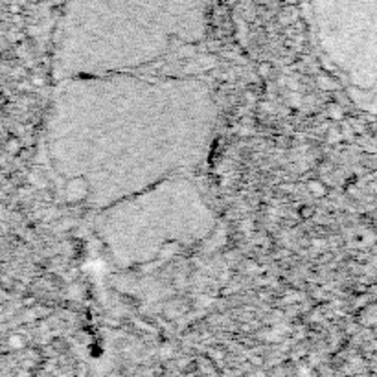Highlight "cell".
Listing matches in <instances>:
<instances>
[{
    "label": "cell",
    "mask_w": 377,
    "mask_h": 377,
    "mask_svg": "<svg viewBox=\"0 0 377 377\" xmlns=\"http://www.w3.org/2000/svg\"><path fill=\"white\" fill-rule=\"evenodd\" d=\"M88 192H90V184L85 177H70L68 184H66V200L68 202H80V200H85L88 197Z\"/></svg>",
    "instance_id": "6da1fadb"
},
{
    "label": "cell",
    "mask_w": 377,
    "mask_h": 377,
    "mask_svg": "<svg viewBox=\"0 0 377 377\" xmlns=\"http://www.w3.org/2000/svg\"><path fill=\"white\" fill-rule=\"evenodd\" d=\"M308 190L311 192V194L316 195V197H320V195L326 194V188H324V184L320 182V180H309Z\"/></svg>",
    "instance_id": "7a4b0ae2"
},
{
    "label": "cell",
    "mask_w": 377,
    "mask_h": 377,
    "mask_svg": "<svg viewBox=\"0 0 377 377\" xmlns=\"http://www.w3.org/2000/svg\"><path fill=\"white\" fill-rule=\"evenodd\" d=\"M328 110H330V116H332V118H335V120H340V118H344V112H342V109H340V105H330V107H328Z\"/></svg>",
    "instance_id": "3957f363"
},
{
    "label": "cell",
    "mask_w": 377,
    "mask_h": 377,
    "mask_svg": "<svg viewBox=\"0 0 377 377\" xmlns=\"http://www.w3.org/2000/svg\"><path fill=\"white\" fill-rule=\"evenodd\" d=\"M318 81H320V86H322V88H328V90H335V88H337V85L333 83L332 78L322 76V78H318Z\"/></svg>",
    "instance_id": "277c9868"
},
{
    "label": "cell",
    "mask_w": 377,
    "mask_h": 377,
    "mask_svg": "<svg viewBox=\"0 0 377 377\" xmlns=\"http://www.w3.org/2000/svg\"><path fill=\"white\" fill-rule=\"evenodd\" d=\"M260 74H262V76H268V74H270V64H268V63L260 64Z\"/></svg>",
    "instance_id": "5b68a950"
},
{
    "label": "cell",
    "mask_w": 377,
    "mask_h": 377,
    "mask_svg": "<svg viewBox=\"0 0 377 377\" xmlns=\"http://www.w3.org/2000/svg\"><path fill=\"white\" fill-rule=\"evenodd\" d=\"M311 212H313V210H311V208H304V210H302V214H304V216H306V218H309V214H311Z\"/></svg>",
    "instance_id": "8992f818"
}]
</instances>
